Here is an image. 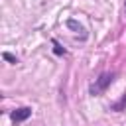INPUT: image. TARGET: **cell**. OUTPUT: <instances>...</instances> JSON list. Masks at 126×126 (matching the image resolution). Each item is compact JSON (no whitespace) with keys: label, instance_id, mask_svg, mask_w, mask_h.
<instances>
[{"label":"cell","instance_id":"cell-7","mask_svg":"<svg viewBox=\"0 0 126 126\" xmlns=\"http://www.w3.org/2000/svg\"><path fill=\"white\" fill-rule=\"evenodd\" d=\"M124 10H126V0H124Z\"/></svg>","mask_w":126,"mask_h":126},{"label":"cell","instance_id":"cell-2","mask_svg":"<svg viewBox=\"0 0 126 126\" xmlns=\"http://www.w3.org/2000/svg\"><path fill=\"white\" fill-rule=\"evenodd\" d=\"M32 116V108L30 106H22V108H16V110H12L10 112V118H12V122H24V120H28Z\"/></svg>","mask_w":126,"mask_h":126},{"label":"cell","instance_id":"cell-5","mask_svg":"<svg viewBox=\"0 0 126 126\" xmlns=\"http://www.w3.org/2000/svg\"><path fill=\"white\" fill-rule=\"evenodd\" d=\"M53 53H55V55H65V47H63L57 39H53Z\"/></svg>","mask_w":126,"mask_h":126},{"label":"cell","instance_id":"cell-4","mask_svg":"<svg viewBox=\"0 0 126 126\" xmlns=\"http://www.w3.org/2000/svg\"><path fill=\"white\" fill-rule=\"evenodd\" d=\"M67 28H71V30H75V32H83V26L77 22V20H67Z\"/></svg>","mask_w":126,"mask_h":126},{"label":"cell","instance_id":"cell-6","mask_svg":"<svg viewBox=\"0 0 126 126\" xmlns=\"http://www.w3.org/2000/svg\"><path fill=\"white\" fill-rule=\"evenodd\" d=\"M2 57H4L8 63H14V65L18 63V57H16V55H12V53H8V51H4V53H2Z\"/></svg>","mask_w":126,"mask_h":126},{"label":"cell","instance_id":"cell-3","mask_svg":"<svg viewBox=\"0 0 126 126\" xmlns=\"http://www.w3.org/2000/svg\"><path fill=\"white\" fill-rule=\"evenodd\" d=\"M126 108V93L120 96V100L118 102H114V104H110V110H116V112H122Z\"/></svg>","mask_w":126,"mask_h":126},{"label":"cell","instance_id":"cell-1","mask_svg":"<svg viewBox=\"0 0 126 126\" xmlns=\"http://www.w3.org/2000/svg\"><path fill=\"white\" fill-rule=\"evenodd\" d=\"M114 77H116V73H108V71H106V73H100L98 79H94V83H93L91 89H89L91 94L94 96V94H100L102 91H106V89L110 87V83L114 81Z\"/></svg>","mask_w":126,"mask_h":126}]
</instances>
